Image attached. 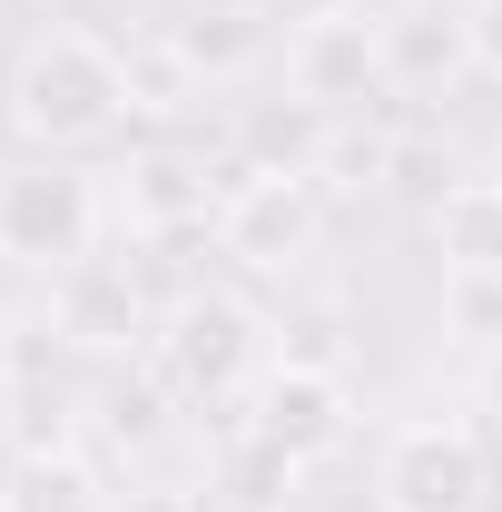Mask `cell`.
I'll list each match as a JSON object with an SVG mask.
<instances>
[{
	"mask_svg": "<svg viewBox=\"0 0 502 512\" xmlns=\"http://www.w3.org/2000/svg\"><path fill=\"white\" fill-rule=\"evenodd\" d=\"M20 394H30V384L10 375V355H0V444H10V434H20Z\"/></svg>",
	"mask_w": 502,
	"mask_h": 512,
	"instance_id": "obj_17",
	"label": "cell"
},
{
	"mask_svg": "<svg viewBox=\"0 0 502 512\" xmlns=\"http://www.w3.org/2000/svg\"><path fill=\"white\" fill-rule=\"evenodd\" d=\"M345 424H355V394H345V375H335V365H315V355H276V365L256 375V414H247V434L286 444L296 463L335 453V444H345Z\"/></svg>",
	"mask_w": 502,
	"mask_h": 512,
	"instance_id": "obj_7",
	"label": "cell"
},
{
	"mask_svg": "<svg viewBox=\"0 0 502 512\" xmlns=\"http://www.w3.org/2000/svg\"><path fill=\"white\" fill-rule=\"evenodd\" d=\"M217 197L227 188H207V168L197 158H138L128 168V188L109 197V217H128L138 237H178V227H217Z\"/></svg>",
	"mask_w": 502,
	"mask_h": 512,
	"instance_id": "obj_9",
	"label": "cell"
},
{
	"mask_svg": "<svg viewBox=\"0 0 502 512\" xmlns=\"http://www.w3.org/2000/svg\"><path fill=\"white\" fill-rule=\"evenodd\" d=\"M60 335H69V345H89V355H128V345H148L158 325H148V306H138L128 266L89 256V266H69V276H60Z\"/></svg>",
	"mask_w": 502,
	"mask_h": 512,
	"instance_id": "obj_8",
	"label": "cell"
},
{
	"mask_svg": "<svg viewBox=\"0 0 502 512\" xmlns=\"http://www.w3.org/2000/svg\"><path fill=\"white\" fill-rule=\"evenodd\" d=\"M434 316L463 355H502V266H443Z\"/></svg>",
	"mask_w": 502,
	"mask_h": 512,
	"instance_id": "obj_14",
	"label": "cell"
},
{
	"mask_svg": "<svg viewBox=\"0 0 502 512\" xmlns=\"http://www.w3.org/2000/svg\"><path fill=\"white\" fill-rule=\"evenodd\" d=\"M424 227H434L443 266H502V178H443Z\"/></svg>",
	"mask_w": 502,
	"mask_h": 512,
	"instance_id": "obj_12",
	"label": "cell"
},
{
	"mask_svg": "<svg viewBox=\"0 0 502 512\" xmlns=\"http://www.w3.org/2000/svg\"><path fill=\"white\" fill-rule=\"evenodd\" d=\"M296 453L266 444V434H227V453H217V493L237 512H286V493H296Z\"/></svg>",
	"mask_w": 502,
	"mask_h": 512,
	"instance_id": "obj_13",
	"label": "cell"
},
{
	"mask_svg": "<svg viewBox=\"0 0 502 512\" xmlns=\"http://www.w3.org/2000/svg\"><path fill=\"white\" fill-rule=\"evenodd\" d=\"M0 512H109V493H99L79 444H20L10 483H0Z\"/></svg>",
	"mask_w": 502,
	"mask_h": 512,
	"instance_id": "obj_11",
	"label": "cell"
},
{
	"mask_svg": "<svg viewBox=\"0 0 502 512\" xmlns=\"http://www.w3.org/2000/svg\"><path fill=\"white\" fill-rule=\"evenodd\" d=\"M463 40H473V69L502 79V0H463Z\"/></svg>",
	"mask_w": 502,
	"mask_h": 512,
	"instance_id": "obj_16",
	"label": "cell"
},
{
	"mask_svg": "<svg viewBox=\"0 0 502 512\" xmlns=\"http://www.w3.org/2000/svg\"><path fill=\"white\" fill-rule=\"evenodd\" d=\"M384 89H394V79H384V20L365 0H355V10H315V20L286 30V99L345 119V109H365Z\"/></svg>",
	"mask_w": 502,
	"mask_h": 512,
	"instance_id": "obj_6",
	"label": "cell"
},
{
	"mask_svg": "<svg viewBox=\"0 0 502 512\" xmlns=\"http://www.w3.org/2000/svg\"><path fill=\"white\" fill-rule=\"evenodd\" d=\"M128 109H138V60L109 50L99 30H79V20L30 30L0 69V128L20 148H40V158H69V148L109 138Z\"/></svg>",
	"mask_w": 502,
	"mask_h": 512,
	"instance_id": "obj_1",
	"label": "cell"
},
{
	"mask_svg": "<svg viewBox=\"0 0 502 512\" xmlns=\"http://www.w3.org/2000/svg\"><path fill=\"white\" fill-rule=\"evenodd\" d=\"M128 512H197V493H128Z\"/></svg>",
	"mask_w": 502,
	"mask_h": 512,
	"instance_id": "obj_18",
	"label": "cell"
},
{
	"mask_svg": "<svg viewBox=\"0 0 502 512\" xmlns=\"http://www.w3.org/2000/svg\"><path fill=\"white\" fill-rule=\"evenodd\" d=\"M493 503V453L463 414H414L375 453V512H483Z\"/></svg>",
	"mask_w": 502,
	"mask_h": 512,
	"instance_id": "obj_4",
	"label": "cell"
},
{
	"mask_svg": "<svg viewBox=\"0 0 502 512\" xmlns=\"http://www.w3.org/2000/svg\"><path fill=\"white\" fill-rule=\"evenodd\" d=\"M365 10H375V0H365Z\"/></svg>",
	"mask_w": 502,
	"mask_h": 512,
	"instance_id": "obj_20",
	"label": "cell"
},
{
	"mask_svg": "<svg viewBox=\"0 0 502 512\" xmlns=\"http://www.w3.org/2000/svg\"><path fill=\"white\" fill-rule=\"evenodd\" d=\"M256 50H266V30H256L247 10H188V20H178V60H188V79H237Z\"/></svg>",
	"mask_w": 502,
	"mask_h": 512,
	"instance_id": "obj_15",
	"label": "cell"
},
{
	"mask_svg": "<svg viewBox=\"0 0 502 512\" xmlns=\"http://www.w3.org/2000/svg\"><path fill=\"white\" fill-rule=\"evenodd\" d=\"M483 178H502V148H493V168H483Z\"/></svg>",
	"mask_w": 502,
	"mask_h": 512,
	"instance_id": "obj_19",
	"label": "cell"
},
{
	"mask_svg": "<svg viewBox=\"0 0 502 512\" xmlns=\"http://www.w3.org/2000/svg\"><path fill=\"white\" fill-rule=\"evenodd\" d=\"M109 227V188L69 158H30V168H0V266H30V276H69L99 256Z\"/></svg>",
	"mask_w": 502,
	"mask_h": 512,
	"instance_id": "obj_3",
	"label": "cell"
},
{
	"mask_svg": "<svg viewBox=\"0 0 502 512\" xmlns=\"http://www.w3.org/2000/svg\"><path fill=\"white\" fill-rule=\"evenodd\" d=\"M325 237V197L315 178H286V168H227V197H217V256H237L247 276H296Z\"/></svg>",
	"mask_w": 502,
	"mask_h": 512,
	"instance_id": "obj_5",
	"label": "cell"
},
{
	"mask_svg": "<svg viewBox=\"0 0 502 512\" xmlns=\"http://www.w3.org/2000/svg\"><path fill=\"white\" fill-rule=\"evenodd\" d=\"M453 69H473V40H463V10H434V0H404L384 20V79L394 89H434Z\"/></svg>",
	"mask_w": 502,
	"mask_h": 512,
	"instance_id": "obj_10",
	"label": "cell"
},
{
	"mask_svg": "<svg viewBox=\"0 0 502 512\" xmlns=\"http://www.w3.org/2000/svg\"><path fill=\"white\" fill-rule=\"evenodd\" d=\"M276 355H266V316H256L247 296H227V286H188L158 335H148V375L168 384L178 404H227V394H247Z\"/></svg>",
	"mask_w": 502,
	"mask_h": 512,
	"instance_id": "obj_2",
	"label": "cell"
}]
</instances>
